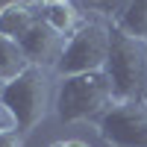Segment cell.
I'll return each instance as SVG.
<instances>
[{"label":"cell","mask_w":147,"mask_h":147,"mask_svg":"<svg viewBox=\"0 0 147 147\" xmlns=\"http://www.w3.org/2000/svg\"><path fill=\"white\" fill-rule=\"evenodd\" d=\"M97 132L112 147H147V103H112L97 118Z\"/></svg>","instance_id":"obj_5"},{"label":"cell","mask_w":147,"mask_h":147,"mask_svg":"<svg viewBox=\"0 0 147 147\" xmlns=\"http://www.w3.org/2000/svg\"><path fill=\"white\" fill-rule=\"evenodd\" d=\"M50 147H88V144L80 141V138H68V141H56V144H50Z\"/></svg>","instance_id":"obj_13"},{"label":"cell","mask_w":147,"mask_h":147,"mask_svg":"<svg viewBox=\"0 0 147 147\" xmlns=\"http://www.w3.org/2000/svg\"><path fill=\"white\" fill-rule=\"evenodd\" d=\"M109 35V59L106 77L112 82V94L118 103H144L147 94V41H138L118 30L115 24Z\"/></svg>","instance_id":"obj_2"},{"label":"cell","mask_w":147,"mask_h":147,"mask_svg":"<svg viewBox=\"0 0 147 147\" xmlns=\"http://www.w3.org/2000/svg\"><path fill=\"white\" fill-rule=\"evenodd\" d=\"M115 27L138 41H147V0H127L118 9Z\"/></svg>","instance_id":"obj_10"},{"label":"cell","mask_w":147,"mask_h":147,"mask_svg":"<svg viewBox=\"0 0 147 147\" xmlns=\"http://www.w3.org/2000/svg\"><path fill=\"white\" fill-rule=\"evenodd\" d=\"M112 103H115V94H112V82H109L106 71L77 74V77H59V82H56L53 112H56L59 121H65V124L100 118Z\"/></svg>","instance_id":"obj_3"},{"label":"cell","mask_w":147,"mask_h":147,"mask_svg":"<svg viewBox=\"0 0 147 147\" xmlns=\"http://www.w3.org/2000/svg\"><path fill=\"white\" fill-rule=\"evenodd\" d=\"M0 147H24V132L18 127H3L0 129Z\"/></svg>","instance_id":"obj_11"},{"label":"cell","mask_w":147,"mask_h":147,"mask_svg":"<svg viewBox=\"0 0 147 147\" xmlns=\"http://www.w3.org/2000/svg\"><path fill=\"white\" fill-rule=\"evenodd\" d=\"M65 41L68 38H62L56 30H50L47 24L38 18L32 24V27L27 30V35L18 41L21 47H24V53H27V59H30V65H38V68H56V62L62 59V50H65Z\"/></svg>","instance_id":"obj_6"},{"label":"cell","mask_w":147,"mask_h":147,"mask_svg":"<svg viewBox=\"0 0 147 147\" xmlns=\"http://www.w3.org/2000/svg\"><path fill=\"white\" fill-rule=\"evenodd\" d=\"M3 127H12V121H9V115H6V109L0 106V129H3Z\"/></svg>","instance_id":"obj_14"},{"label":"cell","mask_w":147,"mask_h":147,"mask_svg":"<svg viewBox=\"0 0 147 147\" xmlns=\"http://www.w3.org/2000/svg\"><path fill=\"white\" fill-rule=\"evenodd\" d=\"M88 6H94V9H100V12H112V9H118V0H85Z\"/></svg>","instance_id":"obj_12"},{"label":"cell","mask_w":147,"mask_h":147,"mask_svg":"<svg viewBox=\"0 0 147 147\" xmlns=\"http://www.w3.org/2000/svg\"><path fill=\"white\" fill-rule=\"evenodd\" d=\"M109 35L112 30L100 21H85L82 27L65 41L62 59L56 62V77H77V74H94L106 68L109 59Z\"/></svg>","instance_id":"obj_4"},{"label":"cell","mask_w":147,"mask_h":147,"mask_svg":"<svg viewBox=\"0 0 147 147\" xmlns=\"http://www.w3.org/2000/svg\"><path fill=\"white\" fill-rule=\"evenodd\" d=\"M50 77H53L50 68L30 65L21 77L0 85V106L6 109L12 127H18L24 136L35 124H41L47 118V112L53 109L56 91H53Z\"/></svg>","instance_id":"obj_1"},{"label":"cell","mask_w":147,"mask_h":147,"mask_svg":"<svg viewBox=\"0 0 147 147\" xmlns=\"http://www.w3.org/2000/svg\"><path fill=\"white\" fill-rule=\"evenodd\" d=\"M38 18H41V9H35L30 3H18V0L6 3L0 9V35H9V38L21 41Z\"/></svg>","instance_id":"obj_7"},{"label":"cell","mask_w":147,"mask_h":147,"mask_svg":"<svg viewBox=\"0 0 147 147\" xmlns=\"http://www.w3.org/2000/svg\"><path fill=\"white\" fill-rule=\"evenodd\" d=\"M27 68H30V59L24 53V47L9 35H0V85L21 77Z\"/></svg>","instance_id":"obj_9"},{"label":"cell","mask_w":147,"mask_h":147,"mask_svg":"<svg viewBox=\"0 0 147 147\" xmlns=\"http://www.w3.org/2000/svg\"><path fill=\"white\" fill-rule=\"evenodd\" d=\"M41 21L47 24L50 30H56L62 38H71L74 32L82 27V18H80V9L71 3H53V6H41Z\"/></svg>","instance_id":"obj_8"},{"label":"cell","mask_w":147,"mask_h":147,"mask_svg":"<svg viewBox=\"0 0 147 147\" xmlns=\"http://www.w3.org/2000/svg\"><path fill=\"white\" fill-rule=\"evenodd\" d=\"M38 6H53V3H68V0H35Z\"/></svg>","instance_id":"obj_15"}]
</instances>
